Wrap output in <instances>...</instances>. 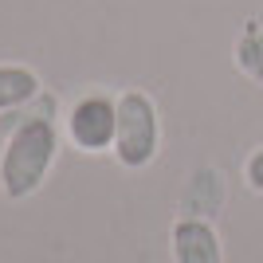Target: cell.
Segmentation results:
<instances>
[{"label": "cell", "mask_w": 263, "mask_h": 263, "mask_svg": "<svg viewBox=\"0 0 263 263\" xmlns=\"http://www.w3.org/2000/svg\"><path fill=\"white\" fill-rule=\"evenodd\" d=\"M236 67L243 75L263 87V28L255 20L243 24V32L236 35Z\"/></svg>", "instance_id": "52a82bcc"}, {"label": "cell", "mask_w": 263, "mask_h": 263, "mask_svg": "<svg viewBox=\"0 0 263 263\" xmlns=\"http://www.w3.org/2000/svg\"><path fill=\"white\" fill-rule=\"evenodd\" d=\"M59 157V126H55V95H44V106L24 114L0 149V193L8 200H28L44 189Z\"/></svg>", "instance_id": "6da1fadb"}, {"label": "cell", "mask_w": 263, "mask_h": 263, "mask_svg": "<svg viewBox=\"0 0 263 263\" xmlns=\"http://www.w3.org/2000/svg\"><path fill=\"white\" fill-rule=\"evenodd\" d=\"M169 248H173V263H224L216 224L200 216H177L169 232Z\"/></svg>", "instance_id": "277c9868"}, {"label": "cell", "mask_w": 263, "mask_h": 263, "mask_svg": "<svg viewBox=\"0 0 263 263\" xmlns=\"http://www.w3.org/2000/svg\"><path fill=\"white\" fill-rule=\"evenodd\" d=\"M114 130H118V95H106V90L79 95L63 114V134L79 154L114 149Z\"/></svg>", "instance_id": "3957f363"}, {"label": "cell", "mask_w": 263, "mask_h": 263, "mask_svg": "<svg viewBox=\"0 0 263 263\" xmlns=\"http://www.w3.org/2000/svg\"><path fill=\"white\" fill-rule=\"evenodd\" d=\"M224 200H228V181L220 173L216 165H200L193 169L181 189V216H200V220H216V212L224 209Z\"/></svg>", "instance_id": "5b68a950"}, {"label": "cell", "mask_w": 263, "mask_h": 263, "mask_svg": "<svg viewBox=\"0 0 263 263\" xmlns=\"http://www.w3.org/2000/svg\"><path fill=\"white\" fill-rule=\"evenodd\" d=\"M161 149V114L157 102L138 87H126L118 95V130H114V149L118 165L126 169H145Z\"/></svg>", "instance_id": "7a4b0ae2"}, {"label": "cell", "mask_w": 263, "mask_h": 263, "mask_svg": "<svg viewBox=\"0 0 263 263\" xmlns=\"http://www.w3.org/2000/svg\"><path fill=\"white\" fill-rule=\"evenodd\" d=\"M44 95V83L32 67L24 63H0V114H12V110L32 106L35 99Z\"/></svg>", "instance_id": "8992f818"}, {"label": "cell", "mask_w": 263, "mask_h": 263, "mask_svg": "<svg viewBox=\"0 0 263 263\" xmlns=\"http://www.w3.org/2000/svg\"><path fill=\"white\" fill-rule=\"evenodd\" d=\"M243 185L252 193H263V145H255L252 154L243 157Z\"/></svg>", "instance_id": "ba28073f"}]
</instances>
